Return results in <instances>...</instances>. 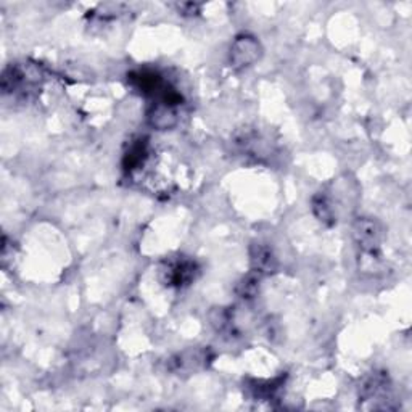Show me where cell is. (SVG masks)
Returning a JSON list of instances; mask_svg holds the SVG:
<instances>
[{
	"label": "cell",
	"mask_w": 412,
	"mask_h": 412,
	"mask_svg": "<svg viewBox=\"0 0 412 412\" xmlns=\"http://www.w3.org/2000/svg\"><path fill=\"white\" fill-rule=\"evenodd\" d=\"M166 282L168 285H174V287H180V285L189 284L195 274V265L192 261L180 260L173 263L168 266L166 271Z\"/></svg>",
	"instance_id": "3"
},
{
	"label": "cell",
	"mask_w": 412,
	"mask_h": 412,
	"mask_svg": "<svg viewBox=\"0 0 412 412\" xmlns=\"http://www.w3.org/2000/svg\"><path fill=\"white\" fill-rule=\"evenodd\" d=\"M253 263H255L256 269H260V271H271V269H274V258L271 251L266 248H258V253L253 256Z\"/></svg>",
	"instance_id": "4"
},
{
	"label": "cell",
	"mask_w": 412,
	"mask_h": 412,
	"mask_svg": "<svg viewBox=\"0 0 412 412\" xmlns=\"http://www.w3.org/2000/svg\"><path fill=\"white\" fill-rule=\"evenodd\" d=\"M312 206H314V213H316V216L321 219V221H324V222H327V221H331L332 219V208L328 206V203H327V200H326V197H316L314 199V201H312Z\"/></svg>",
	"instance_id": "5"
},
{
	"label": "cell",
	"mask_w": 412,
	"mask_h": 412,
	"mask_svg": "<svg viewBox=\"0 0 412 412\" xmlns=\"http://www.w3.org/2000/svg\"><path fill=\"white\" fill-rule=\"evenodd\" d=\"M354 237L366 255H373L376 253L378 246V229L376 222L369 221V219H362V221L356 222Z\"/></svg>",
	"instance_id": "2"
},
{
	"label": "cell",
	"mask_w": 412,
	"mask_h": 412,
	"mask_svg": "<svg viewBox=\"0 0 412 412\" xmlns=\"http://www.w3.org/2000/svg\"><path fill=\"white\" fill-rule=\"evenodd\" d=\"M261 46L255 37L241 36L230 47V63L235 68H245L250 67L260 58Z\"/></svg>",
	"instance_id": "1"
}]
</instances>
